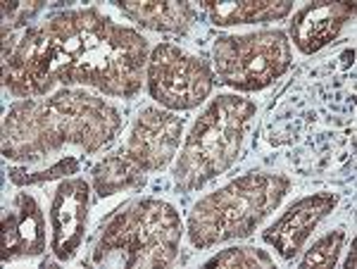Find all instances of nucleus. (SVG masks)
Masks as SVG:
<instances>
[{
	"label": "nucleus",
	"mask_w": 357,
	"mask_h": 269,
	"mask_svg": "<svg viewBox=\"0 0 357 269\" xmlns=\"http://www.w3.org/2000/svg\"><path fill=\"white\" fill-rule=\"evenodd\" d=\"M146 65V38L93 8L60 13L20 36L3 33V84L15 98H41L55 84L134 98Z\"/></svg>",
	"instance_id": "1"
},
{
	"label": "nucleus",
	"mask_w": 357,
	"mask_h": 269,
	"mask_svg": "<svg viewBox=\"0 0 357 269\" xmlns=\"http://www.w3.org/2000/svg\"><path fill=\"white\" fill-rule=\"evenodd\" d=\"M122 127V117L110 102L86 91H57L50 98H26L10 107L3 122V155L36 162L62 146L100 151Z\"/></svg>",
	"instance_id": "2"
},
{
	"label": "nucleus",
	"mask_w": 357,
	"mask_h": 269,
	"mask_svg": "<svg viewBox=\"0 0 357 269\" xmlns=\"http://www.w3.org/2000/svg\"><path fill=\"white\" fill-rule=\"evenodd\" d=\"M291 188V179L269 171H250L220 191L200 198L188 215V238L198 250L245 238L269 217Z\"/></svg>",
	"instance_id": "3"
},
{
	"label": "nucleus",
	"mask_w": 357,
	"mask_h": 269,
	"mask_svg": "<svg viewBox=\"0 0 357 269\" xmlns=\"http://www.w3.org/2000/svg\"><path fill=\"white\" fill-rule=\"evenodd\" d=\"M255 102L238 95H217L195 119L174 169L176 191L191 193L220 176L236 162L248 129L255 119Z\"/></svg>",
	"instance_id": "4"
},
{
	"label": "nucleus",
	"mask_w": 357,
	"mask_h": 269,
	"mask_svg": "<svg viewBox=\"0 0 357 269\" xmlns=\"http://www.w3.org/2000/svg\"><path fill=\"white\" fill-rule=\"evenodd\" d=\"M181 243V220L165 200H136L102 229L93 250L96 265L167 267Z\"/></svg>",
	"instance_id": "5"
},
{
	"label": "nucleus",
	"mask_w": 357,
	"mask_h": 269,
	"mask_svg": "<svg viewBox=\"0 0 357 269\" xmlns=\"http://www.w3.org/2000/svg\"><path fill=\"white\" fill-rule=\"evenodd\" d=\"M215 74L236 91H262L291 67V41L279 29L220 36L212 48Z\"/></svg>",
	"instance_id": "6"
},
{
	"label": "nucleus",
	"mask_w": 357,
	"mask_h": 269,
	"mask_svg": "<svg viewBox=\"0 0 357 269\" xmlns=\"http://www.w3.org/2000/svg\"><path fill=\"white\" fill-rule=\"evenodd\" d=\"M148 91L167 110H193L215 89V72L200 57L172 43L153 48L146 65Z\"/></svg>",
	"instance_id": "7"
},
{
	"label": "nucleus",
	"mask_w": 357,
	"mask_h": 269,
	"mask_svg": "<svg viewBox=\"0 0 357 269\" xmlns=\"http://www.w3.org/2000/svg\"><path fill=\"white\" fill-rule=\"evenodd\" d=\"M183 119L169 110L146 107L138 114L131 136L126 141L124 155L136 162L143 171L165 169L176 155L181 141Z\"/></svg>",
	"instance_id": "8"
},
{
	"label": "nucleus",
	"mask_w": 357,
	"mask_h": 269,
	"mask_svg": "<svg viewBox=\"0 0 357 269\" xmlns=\"http://www.w3.org/2000/svg\"><path fill=\"white\" fill-rule=\"evenodd\" d=\"M91 186L89 181L72 176L60 181L50 203V248L60 262L77 255L84 243L86 222H89Z\"/></svg>",
	"instance_id": "9"
},
{
	"label": "nucleus",
	"mask_w": 357,
	"mask_h": 269,
	"mask_svg": "<svg viewBox=\"0 0 357 269\" xmlns=\"http://www.w3.org/2000/svg\"><path fill=\"white\" fill-rule=\"evenodd\" d=\"M336 193H314L293 203L272 226L262 231V241L279 253L281 260H293L307 243L321 220L336 208Z\"/></svg>",
	"instance_id": "10"
},
{
	"label": "nucleus",
	"mask_w": 357,
	"mask_h": 269,
	"mask_svg": "<svg viewBox=\"0 0 357 269\" xmlns=\"http://www.w3.org/2000/svg\"><path fill=\"white\" fill-rule=\"evenodd\" d=\"M355 15V3H310L296 13L291 22V38L305 55L319 53L324 45L336 41L343 26Z\"/></svg>",
	"instance_id": "11"
},
{
	"label": "nucleus",
	"mask_w": 357,
	"mask_h": 269,
	"mask_svg": "<svg viewBox=\"0 0 357 269\" xmlns=\"http://www.w3.org/2000/svg\"><path fill=\"white\" fill-rule=\"evenodd\" d=\"M3 262L41 255L45 250V217L36 198L17 193L13 210L3 213Z\"/></svg>",
	"instance_id": "12"
},
{
	"label": "nucleus",
	"mask_w": 357,
	"mask_h": 269,
	"mask_svg": "<svg viewBox=\"0 0 357 269\" xmlns=\"http://www.w3.org/2000/svg\"><path fill=\"white\" fill-rule=\"evenodd\" d=\"M117 8L136 24L167 33H186L195 22V8L191 3H153V0H122Z\"/></svg>",
	"instance_id": "13"
},
{
	"label": "nucleus",
	"mask_w": 357,
	"mask_h": 269,
	"mask_svg": "<svg viewBox=\"0 0 357 269\" xmlns=\"http://www.w3.org/2000/svg\"><path fill=\"white\" fill-rule=\"evenodd\" d=\"M205 13L217 26L257 24V22L284 20L293 10L291 0H243V3H215L205 0Z\"/></svg>",
	"instance_id": "14"
},
{
	"label": "nucleus",
	"mask_w": 357,
	"mask_h": 269,
	"mask_svg": "<svg viewBox=\"0 0 357 269\" xmlns=\"http://www.w3.org/2000/svg\"><path fill=\"white\" fill-rule=\"evenodd\" d=\"M93 188L98 198H110L122 191H136L146 186V174L126 155H107L93 167Z\"/></svg>",
	"instance_id": "15"
},
{
	"label": "nucleus",
	"mask_w": 357,
	"mask_h": 269,
	"mask_svg": "<svg viewBox=\"0 0 357 269\" xmlns=\"http://www.w3.org/2000/svg\"><path fill=\"white\" fill-rule=\"evenodd\" d=\"M274 260L264 250L252 248V245H236V248H227L222 253L205 262V267H224V269H252V267H272Z\"/></svg>",
	"instance_id": "16"
},
{
	"label": "nucleus",
	"mask_w": 357,
	"mask_h": 269,
	"mask_svg": "<svg viewBox=\"0 0 357 269\" xmlns=\"http://www.w3.org/2000/svg\"><path fill=\"white\" fill-rule=\"evenodd\" d=\"M345 243V231L343 229H336V231H329L326 236L317 238L312 243V248L305 253L301 260V269H310V267H333L338 262V255H341V248Z\"/></svg>",
	"instance_id": "17"
},
{
	"label": "nucleus",
	"mask_w": 357,
	"mask_h": 269,
	"mask_svg": "<svg viewBox=\"0 0 357 269\" xmlns=\"http://www.w3.org/2000/svg\"><path fill=\"white\" fill-rule=\"evenodd\" d=\"M79 169H82V162H79L77 157L67 155L65 160L55 162L53 167L41 169V171L10 169V179H13L17 186H31V184H45V181L60 179V176H67V174H77Z\"/></svg>",
	"instance_id": "18"
}]
</instances>
